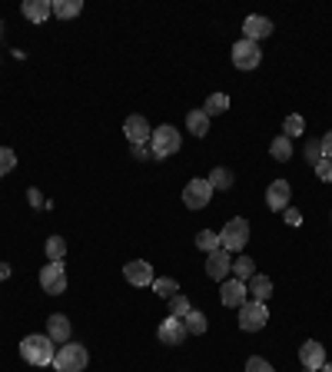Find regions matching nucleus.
<instances>
[{"instance_id": "nucleus-4", "label": "nucleus", "mask_w": 332, "mask_h": 372, "mask_svg": "<svg viewBox=\"0 0 332 372\" xmlns=\"http://www.w3.org/2000/svg\"><path fill=\"white\" fill-rule=\"evenodd\" d=\"M246 243H249V223H246L243 216L230 219V223L223 226V233H220V246L226 252H243Z\"/></svg>"}, {"instance_id": "nucleus-31", "label": "nucleus", "mask_w": 332, "mask_h": 372, "mask_svg": "<svg viewBox=\"0 0 332 372\" xmlns=\"http://www.w3.org/2000/svg\"><path fill=\"white\" fill-rule=\"evenodd\" d=\"M189 309H193V306H189V299H186V296H183V293H177V296H173V299H170V316L183 319V316H186V313H189Z\"/></svg>"}, {"instance_id": "nucleus-26", "label": "nucleus", "mask_w": 332, "mask_h": 372, "mask_svg": "<svg viewBox=\"0 0 332 372\" xmlns=\"http://www.w3.org/2000/svg\"><path fill=\"white\" fill-rule=\"evenodd\" d=\"M44 250H47V260H50V263H64V256H66V243L60 240V236H50Z\"/></svg>"}, {"instance_id": "nucleus-40", "label": "nucleus", "mask_w": 332, "mask_h": 372, "mask_svg": "<svg viewBox=\"0 0 332 372\" xmlns=\"http://www.w3.org/2000/svg\"><path fill=\"white\" fill-rule=\"evenodd\" d=\"M7 276H11V266H7V263H0V279H7Z\"/></svg>"}, {"instance_id": "nucleus-3", "label": "nucleus", "mask_w": 332, "mask_h": 372, "mask_svg": "<svg viewBox=\"0 0 332 372\" xmlns=\"http://www.w3.org/2000/svg\"><path fill=\"white\" fill-rule=\"evenodd\" d=\"M179 146H183V136H179L177 127H156L153 136H150V153H153V160H166V156L179 153Z\"/></svg>"}, {"instance_id": "nucleus-7", "label": "nucleus", "mask_w": 332, "mask_h": 372, "mask_svg": "<svg viewBox=\"0 0 332 372\" xmlns=\"http://www.w3.org/2000/svg\"><path fill=\"white\" fill-rule=\"evenodd\" d=\"M40 289H44L47 296L66 293V269H64V263H47L44 269H40Z\"/></svg>"}, {"instance_id": "nucleus-41", "label": "nucleus", "mask_w": 332, "mask_h": 372, "mask_svg": "<svg viewBox=\"0 0 332 372\" xmlns=\"http://www.w3.org/2000/svg\"><path fill=\"white\" fill-rule=\"evenodd\" d=\"M319 372H332V362H326V366H322V369Z\"/></svg>"}, {"instance_id": "nucleus-42", "label": "nucleus", "mask_w": 332, "mask_h": 372, "mask_svg": "<svg viewBox=\"0 0 332 372\" xmlns=\"http://www.w3.org/2000/svg\"><path fill=\"white\" fill-rule=\"evenodd\" d=\"M0 37H4V21H0Z\"/></svg>"}, {"instance_id": "nucleus-13", "label": "nucleus", "mask_w": 332, "mask_h": 372, "mask_svg": "<svg viewBox=\"0 0 332 372\" xmlns=\"http://www.w3.org/2000/svg\"><path fill=\"white\" fill-rule=\"evenodd\" d=\"M246 293H249V286H246L243 279H223V289H220L223 306L239 309V306L246 303Z\"/></svg>"}, {"instance_id": "nucleus-34", "label": "nucleus", "mask_w": 332, "mask_h": 372, "mask_svg": "<svg viewBox=\"0 0 332 372\" xmlns=\"http://www.w3.org/2000/svg\"><path fill=\"white\" fill-rule=\"evenodd\" d=\"M316 176H319V180H326V183H329V180H332V160H326V156H322L319 163H316Z\"/></svg>"}, {"instance_id": "nucleus-23", "label": "nucleus", "mask_w": 332, "mask_h": 372, "mask_svg": "<svg viewBox=\"0 0 332 372\" xmlns=\"http://www.w3.org/2000/svg\"><path fill=\"white\" fill-rule=\"evenodd\" d=\"M183 326H186L189 336H203V332L210 329V322H206V316H203L199 309H189L186 316H183Z\"/></svg>"}, {"instance_id": "nucleus-12", "label": "nucleus", "mask_w": 332, "mask_h": 372, "mask_svg": "<svg viewBox=\"0 0 332 372\" xmlns=\"http://www.w3.org/2000/svg\"><path fill=\"white\" fill-rule=\"evenodd\" d=\"M299 362H302V369L319 372L322 366H326V346H322V342H316V339L302 342V346H299Z\"/></svg>"}, {"instance_id": "nucleus-6", "label": "nucleus", "mask_w": 332, "mask_h": 372, "mask_svg": "<svg viewBox=\"0 0 332 372\" xmlns=\"http://www.w3.org/2000/svg\"><path fill=\"white\" fill-rule=\"evenodd\" d=\"M259 60H263V50H259V44L246 40V37L232 44V66H236V70H256V66H259Z\"/></svg>"}, {"instance_id": "nucleus-43", "label": "nucleus", "mask_w": 332, "mask_h": 372, "mask_svg": "<svg viewBox=\"0 0 332 372\" xmlns=\"http://www.w3.org/2000/svg\"><path fill=\"white\" fill-rule=\"evenodd\" d=\"M306 372H312V369H306Z\"/></svg>"}, {"instance_id": "nucleus-11", "label": "nucleus", "mask_w": 332, "mask_h": 372, "mask_svg": "<svg viewBox=\"0 0 332 372\" xmlns=\"http://www.w3.org/2000/svg\"><path fill=\"white\" fill-rule=\"evenodd\" d=\"M230 273H232V252H226L223 246L220 250H213V252H206V276H210V279L223 283Z\"/></svg>"}, {"instance_id": "nucleus-15", "label": "nucleus", "mask_w": 332, "mask_h": 372, "mask_svg": "<svg viewBox=\"0 0 332 372\" xmlns=\"http://www.w3.org/2000/svg\"><path fill=\"white\" fill-rule=\"evenodd\" d=\"M289 199H292V186L286 180H273V183L266 186V207L269 209H286Z\"/></svg>"}, {"instance_id": "nucleus-28", "label": "nucleus", "mask_w": 332, "mask_h": 372, "mask_svg": "<svg viewBox=\"0 0 332 372\" xmlns=\"http://www.w3.org/2000/svg\"><path fill=\"white\" fill-rule=\"evenodd\" d=\"M196 246H199L203 252L220 250V233H213V230H199V233H196Z\"/></svg>"}, {"instance_id": "nucleus-37", "label": "nucleus", "mask_w": 332, "mask_h": 372, "mask_svg": "<svg viewBox=\"0 0 332 372\" xmlns=\"http://www.w3.org/2000/svg\"><path fill=\"white\" fill-rule=\"evenodd\" d=\"M130 153H133V160H146V156H153L146 146H130Z\"/></svg>"}, {"instance_id": "nucleus-38", "label": "nucleus", "mask_w": 332, "mask_h": 372, "mask_svg": "<svg viewBox=\"0 0 332 372\" xmlns=\"http://www.w3.org/2000/svg\"><path fill=\"white\" fill-rule=\"evenodd\" d=\"M286 223H292V226H296V223H302L299 209H289V207H286Z\"/></svg>"}, {"instance_id": "nucleus-25", "label": "nucleus", "mask_w": 332, "mask_h": 372, "mask_svg": "<svg viewBox=\"0 0 332 372\" xmlns=\"http://www.w3.org/2000/svg\"><path fill=\"white\" fill-rule=\"evenodd\" d=\"M232 273H236V279H243V283H246V279H253V276H256V263L243 252L239 260H232Z\"/></svg>"}, {"instance_id": "nucleus-22", "label": "nucleus", "mask_w": 332, "mask_h": 372, "mask_svg": "<svg viewBox=\"0 0 332 372\" xmlns=\"http://www.w3.org/2000/svg\"><path fill=\"white\" fill-rule=\"evenodd\" d=\"M80 11H83L80 0H54V17L57 21H73V17H80Z\"/></svg>"}, {"instance_id": "nucleus-8", "label": "nucleus", "mask_w": 332, "mask_h": 372, "mask_svg": "<svg viewBox=\"0 0 332 372\" xmlns=\"http://www.w3.org/2000/svg\"><path fill=\"white\" fill-rule=\"evenodd\" d=\"M213 199V186L210 180H189L186 186H183V203H186L189 209H203L210 207Z\"/></svg>"}, {"instance_id": "nucleus-20", "label": "nucleus", "mask_w": 332, "mask_h": 372, "mask_svg": "<svg viewBox=\"0 0 332 372\" xmlns=\"http://www.w3.org/2000/svg\"><path fill=\"white\" fill-rule=\"evenodd\" d=\"M269 153H273V160H276V163H289V160H292V140L279 133L276 140L269 143Z\"/></svg>"}, {"instance_id": "nucleus-5", "label": "nucleus", "mask_w": 332, "mask_h": 372, "mask_svg": "<svg viewBox=\"0 0 332 372\" xmlns=\"http://www.w3.org/2000/svg\"><path fill=\"white\" fill-rule=\"evenodd\" d=\"M266 322H269V309H266V303L246 299L243 306H239V329H243V332H259Z\"/></svg>"}, {"instance_id": "nucleus-19", "label": "nucleus", "mask_w": 332, "mask_h": 372, "mask_svg": "<svg viewBox=\"0 0 332 372\" xmlns=\"http://www.w3.org/2000/svg\"><path fill=\"white\" fill-rule=\"evenodd\" d=\"M186 130L193 133V136H206V133H210V117H206L203 110H189L186 113Z\"/></svg>"}, {"instance_id": "nucleus-30", "label": "nucleus", "mask_w": 332, "mask_h": 372, "mask_svg": "<svg viewBox=\"0 0 332 372\" xmlns=\"http://www.w3.org/2000/svg\"><path fill=\"white\" fill-rule=\"evenodd\" d=\"M306 130V120H302V117H299V113H292V117H286V123H283V136H289V140H292V136H299V133Z\"/></svg>"}, {"instance_id": "nucleus-24", "label": "nucleus", "mask_w": 332, "mask_h": 372, "mask_svg": "<svg viewBox=\"0 0 332 372\" xmlns=\"http://www.w3.org/2000/svg\"><path fill=\"white\" fill-rule=\"evenodd\" d=\"M226 110H230V97H226V93H210L206 103H203V113H206V117H216V113H226Z\"/></svg>"}, {"instance_id": "nucleus-14", "label": "nucleus", "mask_w": 332, "mask_h": 372, "mask_svg": "<svg viewBox=\"0 0 332 372\" xmlns=\"http://www.w3.org/2000/svg\"><path fill=\"white\" fill-rule=\"evenodd\" d=\"M123 276H126V283L130 286H153V266L146 263V260H133V263L123 266Z\"/></svg>"}, {"instance_id": "nucleus-9", "label": "nucleus", "mask_w": 332, "mask_h": 372, "mask_svg": "<svg viewBox=\"0 0 332 372\" xmlns=\"http://www.w3.org/2000/svg\"><path fill=\"white\" fill-rule=\"evenodd\" d=\"M156 336H160V342H163V346H183V342L189 339L186 326H183V319H177V316H166L163 322H160V329H156Z\"/></svg>"}, {"instance_id": "nucleus-39", "label": "nucleus", "mask_w": 332, "mask_h": 372, "mask_svg": "<svg viewBox=\"0 0 332 372\" xmlns=\"http://www.w3.org/2000/svg\"><path fill=\"white\" fill-rule=\"evenodd\" d=\"M27 199H30V207H44V197H40L37 190H30V193H27Z\"/></svg>"}, {"instance_id": "nucleus-33", "label": "nucleus", "mask_w": 332, "mask_h": 372, "mask_svg": "<svg viewBox=\"0 0 332 372\" xmlns=\"http://www.w3.org/2000/svg\"><path fill=\"white\" fill-rule=\"evenodd\" d=\"M246 372H273V362H266L263 356H249L246 359Z\"/></svg>"}, {"instance_id": "nucleus-17", "label": "nucleus", "mask_w": 332, "mask_h": 372, "mask_svg": "<svg viewBox=\"0 0 332 372\" xmlns=\"http://www.w3.org/2000/svg\"><path fill=\"white\" fill-rule=\"evenodd\" d=\"M20 13L33 23H44L47 17H54V0H23Z\"/></svg>"}, {"instance_id": "nucleus-32", "label": "nucleus", "mask_w": 332, "mask_h": 372, "mask_svg": "<svg viewBox=\"0 0 332 372\" xmlns=\"http://www.w3.org/2000/svg\"><path fill=\"white\" fill-rule=\"evenodd\" d=\"M17 166V156H13V150H7V146H0V176H7Z\"/></svg>"}, {"instance_id": "nucleus-36", "label": "nucleus", "mask_w": 332, "mask_h": 372, "mask_svg": "<svg viewBox=\"0 0 332 372\" xmlns=\"http://www.w3.org/2000/svg\"><path fill=\"white\" fill-rule=\"evenodd\" d=\"M319 143H322V156H326V160H332V130L326 133Z\"/></svg>"}, {"instance_id": "nucleus-1", "label": "nucleus", "mask_w": 332, "mask_h": 372, "mask_svg": "<svg viewBox=\"0 0 332 372\" xmlns=\"http://www.w3.org/2000/svg\"><path fill=\"white\" fill-rule=\"evenodd\" d=\"M20 356L30 366H54L57 342L50 336H23L20 339Z\"/></svg>"}, {"instance_id": "nucleus-35", "label": "nucleus", "mask_w": 332, "mask_h": 372, "mask_svg": "<svg viewBox=\"0 0 332 372\" xmlns=\"http://www.w3.org/2000/svg\"><path fill=\"white\" fill-rule=\"evenodd\" d=\"M306 156H309V163H312V166L319 163V160H322V143H319V140H312L309 146H306Z\"/></svg>"}, {"instance_id": "nucleus-21", "label": "nucleus", "mask_w": 332, "mask_h": 372, "mask_svg": "<svg viewBox=\"0 0 332 372\" xmlns=\"http://www.w3.org/2000/svg\"><path fill=\"white\" fill-rule=\"evenodd\" d=\"M249 293H253L256 303H266V299L273 296V279H269V276H259V273H256L253 279H249Z\"/></svg>"}, {"instance_id": "nucleus-18", "label": "nucleus", "mask_w": 332, "mask_h": 372, "mask_svg": "<svg viewBox=\"0 0 332 372\" xmlns=\"http://www.w3.org/2000/svg\"><path fill=\"white\" fill-rule=\"evenodd\" d=\"M47 336H50L54 342H60V346L70 342V319L60 316V313H54V316L47 319Z\"/></svg>"}, {"instance_id": "nucleus-29", "label": "nucleus", "mask_w": 332, "mask_h": 372, "mask_svg": "<svg viewBox=\"0 0 332 372\" xmlns=\"http://www.w3.org/2000/svg\"><path fill=\"white\" fill-rule=\"evenodd\" d=\"M153 293L163 296V299H173L179 293V283L177 279H153Z\"/></svg>"}, {"instance_id": "nucleus-2", "label": "nucleus", "mask_w": 332, "mask_h": 372, "mask_svg": "<svg viewBox=\"0 0 332 372\" xmlns=\"http://www.w3.org/2000/svg\"><path fill=\"white\" fill-rule=\"evenodd\" d=\"M90 362V352L87 346H80V342H64L60 352L54 356V369L57 372H83Z\"/></svg>"}, {"instance_id": "nucleus-27", "label": "nucleus", "mask_w": 332, "mask_h": 372, "mask_svg": "<svg viewBox=\"0 0 332 372\" xmlns=\"http://www.w3.org/2000/svg\"><path fill=\"white\" fill-rule=\"evenodd\" d=\"M206 180H210L213 190H230V186H232V170H226V166H216V170H213Z\"/></svg>"}, {"instance_id": "nucleus-16", "label": "nucleus", "mask_w": 332, "mask_h": 372, "mask_svg": "<svg viewBox=\"0 0 332 372\" xmlns=\"http://www.w3.org/2000/svg\"><path fill=\"white\" fill-rule=\"evenodd\" d=\"M243 33H246V40L259 44L263 37H273V21H269V17H259V13H249L243 21Z\"/></svg>"}, {"instance_id": "nucleus-10", "label": "nucleus", "mask_w": 332, "mask_h": 372, "mask_svg": "<svg viewBox=\"0 0 332 372\" xmlns=\"http://www.w3.org/2000/svg\"><path fill=\"white\" fill-rule=\"evenodd\" d=\"M123 133H126L130 146H150V136H153V130H150L146 117H140V113L126 117V123H123Z\"/></svg>"}]
</instances>
